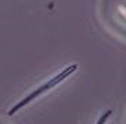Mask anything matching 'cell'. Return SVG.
<instances>
[{
  "instance_id": "6da1fadb",
  "label": "cell",
  "mask_w": 126,
  "mask_h": 124,
  "mask_svg": "<svg viewBox=\"0 0 126 124\" xmlns=\"http://www.w3.org/2000/svg\"><path fill=\"white\" fill-rule=\"evenodd\" d=\"M101 15L110 29L126 39V0H103Z\"/></svg>"
},
{
  "instance_id": "7a4b0ae2",
  "label": "cell",
  "mask_w": 126,
  "mask_h": 124,
  "mask_svg": "<svg viewBox=\"0 0 126 124\" xmlns=\"http://www.w3.org/2000/svg\"><path fill=\"white\" fill-rule=\"evenodd\" d=\"M78 70V64H71V66H67V68H64L61 73H58V74L56 75V77H53V78H50L46 84H43V85H40L39 88H36V89L33 91V92H31L28 96H25L24 99H21V100L17 103V105L14 106V107H11V110L8 112V114L11 116V114H14V113H17L18 110H21L24 107V106H26L28 103H31V102L33 100V99L39 98L42 94H45V92H47L48 89H51V88H56L57 85H58L60 82H63L64 79L67 78V77H69L72 73H75Z\"/></svg>"
},
{
  "instance_id": "3957f363",
  "label": "cell",
  "mask_w": 126,
  "mask_h": 124,
  "mask_svg": "<svg viewBox=\"0 0 126 124\" xmlns=\"http://www.w3.org/2000/svg\"><path fill=\"white\" fill-rule=\"evenodd\" d=\"M110 114H111V110H110V112H108V113H105V114H104V116L101 117L100 120H98V123H104V120H105V119H107V117L110 116Z\"/></svg>"
}]
</instances>
